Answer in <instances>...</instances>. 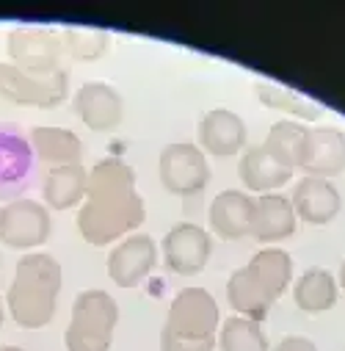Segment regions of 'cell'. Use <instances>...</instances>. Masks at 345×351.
<instances>
[{
	"instance_id": "cell-1",
	"label": "cell",
	"mask_w": 345,
	"mask_h": 351,
	"mask_svg": "<svg viewBox=\"0 0 345 351\" xmlns=\"http://www.w3.org/2000/svg\"><path fill=\"white\" fill-rule=\"evenodd\" d=\"M144 199L136 191V171L122 158H105L89 171L77 230L86 243L105 246L133 235L144 224Z\"/></svg>"
},
{
	"instance_id": "cell-2",
	"label": "cell",
	"mask_w": 345,
	"mask_h": 351,
	"mask_svg": "<svg viewBox=\"0 0 345 351\" xmlns=\"http://www.w3.org/2000/svg\"><path fill=\"white\" fill-rule=\"evenodd\" d=\"M290 280H293V257L277 246L260 249L243 269L232 271L227 282V302L235 310V315L263 324L274 302L288 291Z\"/></svg>"
},
{
	"instance_id": "cell-3",
	"label": "cell",
	"mask_w": 345,
	"mask_h": 351,
	"mask_svg": "<svg viewBox=\"0 0 345 351\" xmlns=\"http://www.w3.org/2000/svg\"><path fill=\"white\" fill-rule=\"evenodd\" d=\"M61 263L47 252H31L25 254L17 269L14 280L6 291V307L17 326L23 329H39L47 326L55 315L58 293H61Z\"/></svg>"
},
{
	"instance_id": "cell-4",
	"label": "cell",
	"mask_w": 345,
	"mask_h": 351,
	"mask_svg": "<svg viewBox=\"0 0 345 351\" xmlns=\"http://www.w3.org/2000/svg\"><path fill=\"white\" fill-rule=\"evenodd\" d=\"M119 304L111 293L92 288L80 291L72 302V318L64 332L66 351H111Z\"/></svg>"
},
{
	"instance_id": "cell-5",
	"label": "cell",
	"mask_w": 345,
	"mask_h": 351,
	"mask_svg": "<svg viewBox=\"0 0 345 351\" xmlns=\"http://www.w3.org/2000/svg\"><path fill=\"white\" fill-rule=\"evenodd\" d=\"M221 326L218 302L205 288H183L168 307L166 332L186 340H216Z\"/></svg>"
},
{
	"instance_id": "cell-6",
	"label": "cell",
	"mask_w": 345,
	"mask_h": 351,
	"mask_svg": "<svg viewBox=\"0 0 345 351\" xmlns=\"http://www.w3.org/2000/svg\"><path fill=\"white\" fill-rule=\"evenodd\" d=\"M157 174L168 194L175 197H194L210 183V163L199 144L177 141L163 147L157 158Z\"/></svg>"
},
{
	"instance_id": "cell-7",
	"label": "cell",
	"mask_w": 345,
	"mask_h": 351,
	"mask_svg": "<svg viewBox=\"0 0 345 351\" xmlns=\"http://www.w3.org/2000/svg\"><path fill=\"white\" fill-rule=\"evenodd\" d=\"M53 230V219L44 202L31 197H17L0 205V243L9 249L31 252L39 249Z\"/></svg>"
},
{
	"instance_id": "cell-8",
	"label": "cell",
	"mask_w": 345,
	"mask_h": 351,
	"mask_svg": "<svg viewBox=\"0 0 345 351\" xmlns=\"http://www.w3.org/2000/svg\"><path fill=\"white\" fill-rule=\"evenodd\" d=\"M69 75L64 69L53 75H28L12 61L0 64V100L31 108H55L66 97Z\"/></svg>"
},
{
	"instance_id": "cell-9",
	"label": "cell",
	"mask_w": 345,
	"mask_h": 351,
	"mask_svg": "<svg viewBox=\"0 0 345 351\" xmlns=\"http://www.w3.org/2000/svg\"><path fill=\"white\" fill-rule=\"evenodd\" d=\"M6 50L12 64L28 75H53L61 69L58 61L64 56V45H61V34H55L53 28H36V25L14 28L9 34Z\"/></svg>"
},
{
	"instance_id": "cell-10",
	"label": "cell",
	"mask_w": 345,
	"mask_h": 351,
	"mask_svg": "<svg viewBox=\"0 0 345 351\" xmlns=\"http://www.w3.org/2000/svg\"><path fill=\"white\" fill-rule=\"evenodd\" d=\"M160 252H163L166 269L171 274L194 277L207 266L210 252H213V238L205 227L194 221H180L166 232Z\"/></svg>"
},
{
	"instance_id": "cell-11",
	"label": "cell",
	"mask_w": 345,
	"mask_h": 351,
	"mask_svg": "<svg viewBox=\"0 0 345 351\" xmlns=\"http://www.w3.org/2000/svg\"><path fill=\"white\" fill-rule=\"evenodd\" d=\"M157 263V246L149 235L144 232H133L127 238H122L111 254H108V277L114 285L119 288H136L141 285Z\"/></svg>"
},
{
	"instance_id": "cell-12",
	"label": "cell",
	"mask_w": 345,
	"mask_h": 351,
	"mask_svg": "<svg viewBox=\"0 0 345 351\" xmlns=\"http://www.w3.org/2000/svg\"><path fill=\"white\" fill-rule=\"evenodd\" d=\"M72 103H75V114L80 117V122L94 133H114L122 125V117H125L122 95L103 80L83 83L75 92Z\"/></svg>"
},
{
	"instance_id": "cell-13",
	"label": "cell",
	"mask_w": 345,
	"mask_h": 351,
	"mask_svg": "<svg viewBox=\"0 0 345 351\" xmlns=\"http://www.w3.org/2000/svg\"><path fill=\"white\" fill-rule=\"evenodd\" d=\"M298 169L307 178L331 180L345 171V133L337 128H309Z\"/></svg>"
},
{
	"instance_id": "cell-14",
	"label": "cell",
	"mask_w": 345,
	"mask_h": 351,
	"mask_svg": "<svg viewBox=\"0 0 345 351\" xmlns=\"http://www.w3.org/2000/svg\"><path fill=\"white\" fill-rule=\"evenodd\" d=\"M246 122L229 108H213L199 119V149L216 158H232L246 147Z\"/></svg>"
},
{
	"instance_id": "cell-15",
	"label": "cell",
	"mask_w": 345,
	"mask_h": 351,
	"mask_svg": "<svg viewBox=\"0 0 345 351\" xmlns=\"http://www.w3.org/2000/svg\"><path fill=\"white\" fill-rule=\"evenodd\" d=\"M296 219H304L307 224H331L340 210H342V197L340 189L331 180L323 178H301L293 189V199H290Z\"/></svg>"
},
{
	"instance_id": "cell-16",
	"label": "cell",
	"mask_w": 345,
	"mask_h": 351,
	"mask_svg": "<svg viewBox=\"0 0 345 351\" xmlns=\"http://www.w3.org/2000/svg\"><path fill=\"white\" fill-rule=\"evenodd\" d=\"M31 144L12 125H0V199H17L31 178Z\"/></svg>"
},
{
	"instance_id": "cell-17",
	"label": "cell",
	"mask_w": 345,
	"mask_h": 351,
	"mask_svg": "<svg viewBox=\"0 0 345 351\" xmlns=\"http://www.w3.org/2000/svg\"><path fill=\"white\" fill-rule=\"evenodd\" d=\"M210 230L224 241H240L251 238V221H254V194L229 189L221 191L207 210Z\"/></svg>"
},
{
	"instance_id": "cell-18",
	"label": "cell",
	"mask_w": 345,
	"mask_h": 351,
	"mask_svg": "<svg viewBox=\"0 0 345 351\" xmlns=\"http://www.w3.org/2000/svg\"><path fill=\"white\" fill-rule=\"evenodd\" d=\"M238 174H240V180L246 186V191L251 194H271L282 186L290 183L293 178V169L285 166L282 160H277L263 144L260 147H248L240 160H238Z\"/></svg>"
},
{
	"instance_id": "cell-19",
	"label": "cell",
	"mask_w": 345,
	"mask_h": 351,
	"mask_svg": "<svg viewBox=\"0 0 345 351\" xmlns=\"http://www.w3.org/2000/svg\"><path fill=\"white\" fill-rule=\"evenodd\" d=\"M296 210L288 197L282 194H260L254 197V221L251 238L260 243H277L296 232Z\"/></svg>"
},
{
	"instance_id": "cell-20",
	"label": "cell",
	"mask_w": 345,
	"mask_h": 351,
	"mask_svg": "<svg viewBox=\"0 0 345 351\" xmlns=\"http://www.w3.org/2000/svg\"><path fill=\"white\" fill-rule=\"evenodd\" d=\"M86 186H89V171L83 163L55 166L44 174L42 194L47 210H69L86 199Z\"/></svg>"
},
{
	"instance_id": "cell-21",
	"label": "cell",
	"mask_w": 345,
	"mask_h": 351,
	"mask_svg": "<svg viewBox=\"0 0 345 351\" xmlns=\"http://www.w3.org/2000/svg\"><path fill=\"white\" fill-rule=\"evenodd\" d=\"M28 144H31L34 155L42 163H47L50 169L80 163V155H83V141L77 138V133H72L66 128L36 125L28 136Z\"/></svg>"
},
{
	"instance_id": "cell-22",
	"label": "cell",
	"mask_w": 345,
	"mask_h": 351,
	"mask_svg": "<svg viewBox=\"0 0 345 351\" xmlns=\"http://www.w3.org/2000/svg\"><path fill=\"white\" fill-rule=\"evenodd\" d=\"M337 280L326 269H307L293 285V302L304 313H326L337 304Z\"/></svg>"
},
{
	"instance_id": "cell-23",
	"label": "cell",
	"mask_w": 345,
	"mask_h": 351,
	"mask_svg": "<svg viewBox=\"0 0 345 351\" xmlns=\"http://www.w3.org/2000/svg\"><path fill=\"white\" fill-rule=\"evenodd\" d=\"M254 95L263 106L268 108H277V111H285L296 119H304V122H318L323 117V106L298 95L296 89H288V86H279L274 80H257L254 83Z\"/></svg>"
},
{
	"instance_id": "cell-24",
	"label": "cell",
	"mask_w": 345,
	"mask_h": 351,
	"mask_svg": "<svg viewBox=\"0 0 345 351\" xmlns=\"http://www.w3.org/2000/svg\"><path fill=\"white\" fill-rule=\"evenodd\" d=\"M218 346L221 351H271L268 335L263 332L260 321H251L243 315H229L218 326Z\"/></svg>"
},
{
	"instance_id": "cell-25",
	"label": "cell",
	"mask_w": 345,
	"mask_h": 351,
	"mask_svg": "<svg viewBox=\"0 0 345 351\" xmlns=\"http://www.w3.org/2000/svg\"><path fill=\"white\" fill-rule=\"evenodd\" d=\"M307 130H309V128H304L298 119H279V122L268 130L263 147H266L277 160H282L285 166H290V169L296 171V169H298V160H301L304 141H307Z\"/></svg>"
},
{
	"instance_id": "cell-26",
	"label": "cell",
	"mask_w": 345,
	"mask_h": 351,
	"mask_svg": "<svg viewBox=\"0 0 345 351\" xmlns=\"http://www.w3.org/2000/svg\"><path fill=\"white\" fill-rule=\"evenodd\" d=\"M61 45L72 58L94 61L108 50V34L103 28H64Z\"/></svg>"
},
{
	"instance_id": "cell-27",
	"label": "cell",
	"mask_w": 345,
	"mask_h": 351,
	"mask_svg": "<svg viewBox=\"0 0 345 351\" xmlns=\"http://www.w3.org/2000/svg\"><path fill=\"white\" fill-rule=\"evenodd\" d=\"M218 340H186V337H175L166 329L160 332V351H216Z\"/></svg>"
},
{
	"instance_id": "cell-28",
	"label": "cell",
	"mask_w": 345,
	"mask_h": 351,
	"mask_svg": "<svg viewBox=\"0 0 345 351\" xmlns=\"http://www.w3.org/2000/svg\"><path fill=\"white\" fill-rule=\"evenodd\" d=\"M271 351H318V346L304 335H290V337H282Z\"/></svg>"
},
{
	"instance_id": "cell-29",
	"label": "cell",
	"mask_w": 345,
	"mask_h": 351,
	"mask_svg": "<svg viewBox=\"0 0 345 351\" xmlns=\"http://www.w3.org/2000/svg\"><path fill=\"white\" fill-rule=\"evenodd\" d=\"M3 318H6V299H0V329H3Z\"/></svg>"
},
{
	"instance_id": "cell-30",
	"label": "cell",
	"mask_w": 345,
	"mask_h": 351,
	"mask_svg": "<svg viewBox=\"0 0 345 351\" xmlns=\"http://www.w3.org/2000/svg\"><path fill=\"white\" fill-rule=\"evenodd\" d=\"M337 285L345 291V263H342V269H340V280H337Z\"/></svg>"
},
{
	"instance_id": "cell-31",
	"label": "cell",
	"mask_w": 345,
	"mask_h": 351,
	"mask_svg": "<svg viewBox=\"0 0 345 351\" xmlns=\"http://www.w3.org/2000/svg\"><path fill=\"white\" fill-rule=\"evenodd\" d=\"M0 351H25V348H20V346H3Z\"/></svg>"
}]
</instances>
